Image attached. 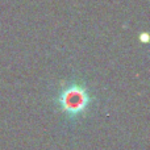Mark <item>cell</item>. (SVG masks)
<instances>
[{
	"label": "cell",
	"instance_id": "6da1fadb",
	"mask_svg": "<svg viewBox=\"0 0 150 150\" xmlns=\"http://www.w3.org/2000/svg\"><path fill=\"white\" fill-rule=\"evenodd\" d=\"M93 101L88 88L82 83H69L59 91L57 104L59 109L70 119H78L90 109Z\"/></svg>",
	"mask_w": 150,
	"mask_h": 150
}]
</instances>
